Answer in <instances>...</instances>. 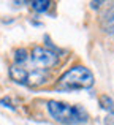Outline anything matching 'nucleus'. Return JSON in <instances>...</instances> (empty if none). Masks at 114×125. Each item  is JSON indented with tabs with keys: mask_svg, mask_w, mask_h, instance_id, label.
Wrapping results in <instances>:
<instances>
[{
	"mask_svg": "<svg viewBox=\"0 0 114 125\" xmlns=\"http://www.w3.org/2000/svg\"><path fill=\"white\" fill-rule=\"evenodd\" d=\"M100 104H102L103 109H106L109 114H114V100L108 95H103L100 97Z\"/></svg>",
	"mask_w": 114,
	"mask_h": 125,
	"instance_id": "8",
	"label": "nucleus"
},
{
	"mask_svg": "<svg viewBox=\"0 0 114 125\" xmlns=\"http://www.w3.org/2000/svg\"><path fill=\"white\" fill-rule=\"evenodd\" d=\"M30 5L37 13H44L46 10H49V6L52 5V3H51L49 0H33Z\"/></svg>",
	"mask_w": 114,
	"mask_h": 125,
	"instance_id": "7",
	"label": "nucleus"
},
{
	"mask_svg": "<svg viewBox=\"0 0 114 125\" xmlns=\"http://www.w3.org/2000/svg\"><path fill=\"white\" fill-rule=\"evenodd\" d=\"M102 27L106 33L109 35H114V3L106 10V13L103 14V19H102Z\"/></svg>",
	"mask_w": 114,
	"mask_h": 125,
	"instance_id": "5",
	"label": "nucleus"
},
{
	"mask_svg": "<svg viewBox=\"0 0 114 125\" xmlns=\"http://www.w3.org/2000/svg\"><path fill=\"white\" fill-rule=\"evenodd\" d=\"M0 104H3V106H6V108H10V109H14V106L11 104V100H10L8 97H5V98H2L0 100Z\"/></svg>",
	"mask_w": 114,
	"mask_h": 125,
	"instance_id": "9",
	"label": "nucleus"
},
{
	"mask_svg": "<svg viewBox=\"0 0 114 125\" xmlns=\"http://www.w3.org/2000/svg\"><path fill=\"white\" fill-rule=\"evenodd\" d=\"M100 5H103V2H90V6H92L93 10H97Z\"/></svg>",
	"mask_w": 114,
	"mask_h": 125,
	"instance_id": "10",
	"label": "nucleus"
},
{
	"mask_svg": "<svg viewBox=\"0 0 114 125\" xmlns=\"http://www.w3.org/2000/svg\"><path fill=\"white\" fill-rule=\"evenodd\" d=\"M32 65L41 68V70H46V68H52L59 63V55L54 51L48 48H41V46H35L33 51H32Z\"/></svg>",
	"mask_w": 114,
	"mask_h": 125,
	"instance_id": "4",
	"label": "nucleus"
},
{
	"mask_svg": "<svg viewBox=\"0 0 114 125\" xmlns=\"http://www.w3.org/2000/svg\"><path fill=\"white\" fill-rule=\"evenodd\" d=\"M48 113L54 120L65 125H79L89 120V114L79 104H68L59 100L48 101Z\"/></svg>",
	"mask_w": 114,
	"mask_h": 125,
	"instance_id": "1",
	"label": "nucleus"
},
{
	"mask_svg": "<svg viewBox=\"0 0 114 125\" xmlns=\"http://www.w3.org/2000/svg\"><path fill=\"white\" fill-rule=\"evenodd\" d=\"M93 85V74L89 68L83 67V65H76V67L70 68L60 76L57 81V89L59 90H87Z\"/></svg>",
	"mask_w": 114,
	"mask_h": 125,
	"instance_id": "2",
	"label": "nucleus"
},
{
	"mask_svg": "<svg viewBox=\"0 0 114 125\" xmlns=\"http://www.w3.org/2000/svg\"><path fill=\"white\" fill-rule=\"evenodd\" d=\"M10 78L16 84L27 85V87H35L41 85L48 81V73L46 70L35 67V65H13L10 68Z\"/></svg>",
	"mask_w": 114,
	"mask_h": 125,
	"instance_id": "3",
	"label": "nucleus"
},
{
	"mask_svg": "<svg viewBox=\"0 0 114 125\" xmlns=\"http://www.w3.org/2000/svg\"><path fill=\"white\" fill-rule=\"evenodd\" d=\"M14 65H24V63H27V60H29V52H27V49H24V48H19V49H16L14 51Z\"/></svg>",
	"mask_w": 114,
	"mask_h": 125,
	"instance_id": "6",
	"label": "nucleus"
}]
</instances>
